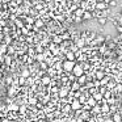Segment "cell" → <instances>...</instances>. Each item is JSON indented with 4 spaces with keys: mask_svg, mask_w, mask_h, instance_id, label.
<instances>
[{
    "mask_svg": "<svg viewBox=\"0 0 122 122\" xmlns=\"http://www.w3.org/2000/svg\"><path fill=\"white\" fill-rule=\"evenodd\" d=\"M77 64V62H71V61H64L63 62V70L67 72V74H71L74 71L75 66Z\"/></svg>",
    "mask_w": 122,
    "mask_h": 122,
    "instance_id": "1",
    "label": "cell"
},
{
    "mask_svg": "<svg viewBox=\"0 0 122 122\" xmlns=\"http://www.w3.org/2000/svg\"><path fill=\"white\" fill-rule=\"evenodd\" d=\"M72 74H74L76 77H80V76H83V75H85V71H84V68H83L81 64L77 63L76 66H75V68H74V71H72Z\"/></svg>",
    "mask_w": 122,
    "mask_h": 122,
    "instance_id": "2",
    "label": "cell"
},
{
    "mask_svg": "<svg viewBox=\"0 0 122 122\" xmlns=\"http://www.w3.org/2000/svg\"><path fill=\"white\" fill-rule=\"evenodd\" d=\"M109 8H110V7H109V4L104 3L102 0H101V1H98L97 5H96V9H97V11H101V12L106 11V9H109Z\"/></svg>",
    "mask_w": 122,
    "mask_h": 122,
    "instance_id": "3",
    "label": "cell"
},
{
    "mask_svg": "<svg viewBox=\"0 0 122 122\" xmlns=\"http://www.w3.org/2000/svg\"><path fill=\"white\" fill-rule=\"evenodd\" d=\"M50 37L53 38V42L55 43V45H59V46H61L62 43H63V40H62V37H61L59 34H54V33H51Z\"/></svg>",
    "mask_w": 122,
    "mask_h": 122,
    "instance_id": "4",
    "label": "cell"
},
{
    "mask_svg": "<svg viewBox=\"0 0 122 122\" xmlns=\"http://www.w3.org/2000/svg\"><path fill=\"white\" fill-rule=\"evenodd\" d=\"M71 106H72V110H74V112H76V110H80V109L83 108L81 102H80V101L77 100V98H74V101H72Z\"/></svg>",
    "mask_w": 122,
    "mask_h": 122,
    "instance_id": "5",
    "label": "cell"
},
{
    "mask_svg": "<svg viewBox=\"0 0 122 122\" xmlns=\"http://www.w3.org/2000/svg\"><path fill=\"white\" fill-rule=\"evenodd\" d=\"M51 81H53V79H51L49 75H46V76H43L42 79H41V84H42L43 87H50Z\"/></svg>",
    "mask_w": 122,
    "mask_h": 122,
    "instance_id": "6",
    "label": "cell"
},
{
    "mask_svg": "<svg viewBox=\"0 0 122 122\" xmlns=\"http://www.w3.org/2000/svg\"><path fill=\"white\" fill-rule=\"evenodd\" d=\"M8 54V45L5 42H0V55H7Z\"/></svg>",
    "mask_w": 122,
    "mask_h": 122,
    "instance_id": "7",
    "label": "cell"
},
{
    "mask_svg": "<svg viewBox=\"0 0 122 122\" xmlns=\"http://www.w3.org/2000/svg\"><path fill=\"white\" fill-rule=\"evenodd\" d=\"M34 25H36L37 28H40V29H45V28L47 26V24H46V22L43 21L42 19H37V20H36V24H34Z\"/></svg>",
    "mask_w": 122,
    "mask_h": 122,
    "instance_id": "8",
    "label": "cell"
},
{
    "mask_svg": "<svg viewBox=\"0 0 122 122\" xmlns=\"http://www.w3.org/2000/svg\"><path fill=\"white\" fill-rule=\"evenodd\" d=\"M38 102H40V98H38L37 96H29V105L37 106Z\"/></svg>",
    "mask_w": 122,
    "mask_h": 122,
    "instance_id": "9",
    "label": "cell"
},
{
    "mask_svg": "<svg viewBox=\"0 0 122 122\" xmlns=\"http://www.w3.org/2000/svg\"><path fill=\"white\" fill-rule=\"evenodd\" d=\"M75 43H76V46L80 49V50H81V49H85V45H87V42H85V40H83V38H80V40H77Z\"/></svg>",
    "mask_w": 122,
    "mask_h": 122,
    "instance_id": "10",
    "label": "cell"
},
{
    "mask_svg": "<svg viewBox=\"0 0 122 122\" xmlns=\"http://www.w3.org/2000/svg\"><path fill=\"white\" fill-rule=\"evenodd\" d=\"M61 37H62V40H63V41H71V38H72V34L68 32V30H67V32H64L63 34L61 36Z\"/></svg>",
    "mask_w": 122,
    "mask_h": 122,
    "instance_id": "11",
    "label": "cell"
},
{
    "mask_svg": "<svg viewBox=\"0 0 122 122\" xmlns=\"http://www.w3.org/2000/svg\"><path fill=\"white\" fill-rule=\"evenodd\" d=\"M84 12H85V11H84L83 8H77L72 15H74L75 17H83V16H84Z\"/></svg>",
    "mask_w": 122,
    "mask_h": 122,
    "instance_id": "12",
    "label": "cell"
},
{
    "mask_svg": "<svg viewBox=\"0 0 122 122\" xmlns=\"http://www.w3.org/2000/svg\"><path fill=\"white\" fill-rule=\"evenodd\" d=\"M112 118H113V122H122V114L118 112L114 116H112Z\"/></svg>",
    "mask_w": 122,
    "mask_h": 122,
    "instance_id": "13",
    "label": "cell"
},
{
    "mask_svg": "<svg viewBox=\"0 0 122 122\" xmlns=\"http://www.w3.org/2000/svg\"><path fill=\"white\" fill-rule=\"evenodd\" d=\"M88 105H91L93 108V106H96V105H98V102H97V100H96L93 96H91L89 98H88Z\"/></svg>",
    "mask_w": 122,
    "mask_h": 122,
    "instance_id": "14",
    "label": "cell"
},
{
    "mask_svg": "<svg viewBox=\"0 0 122 122\" xmlns=\"http://www.w3.org/2000/svg\"><path fill=\"white\" fill-rule=\"evenodd\" d=\"M92 17H93L92 12H91V11H85L84 12V16H83V20H84V21H87V20H91Z\"/></svg>",
    "mask_w": 122,
    "mask_h": 122,
    "instance_id": "15",
    "label": "cell"
},
{
    "mask_svg": "<svg viewBox=\"0 0 122 122\" xmlns=\"http://www.w3.org/2000/svg\"><path fill=\"white\" fill-rule=\"evenodd\" d=\"M40 70H43V71H47L49 70V64L46 63V61L42 62V63H40Z\"/></svg>",
    "mask_w": 122,
    "mask_h": 122,
    "instance_id": "16",
    "label": "cell"
},
{
    "mask_svg": "<svg viewBox=\"0 0 122 122\" xmlns=\"http://www.w3.org/2000/svg\"><path fill=\"white\" fill-rule=\"evenodd\" d=\"M80 50V49L79 47H77V46H76V43H72V45L71 46H70V51H72V53H77V51H79Z\"/></svg>",
    "mask_w": 122,
    "mask_h": 122,
    "instance_id": "17",
    "label": "cell"
},
{
    "mask_svg": "<svg viewBox=\"0 0 122 122\" xmlns=\"http://www.w3.org/2000/svg\"><path fill=\"white\" fill-rule=\"evenodd\" d=\"M97 21H98V24H100V25H105L106 22H108V17H100Z\"/></svg>",
    "mask_w": 122,
    "mask_h": 122,
    "instance_id": "18",
    "label": "cell"
},
{
    "mask_svg": "<svg viewBox=\"0 0 122 122\" xmlns=\"http://www.w3.org/2000/svg\"><path fill=\"white\" fill-rule=\"evenodd\" d=\"M84 20H83V17H75L74 19V24H80V22H83Z\"/></svg>",
    "mask_w": 122,
    "mask_h": 122,
    "instance_id": "19",
    "label": "cell"
},
{
    "mask_svg": "<svg viewBox=\"0 0 122 122\" xmlns=\"http://www.w3.org/2000/svg\"><path fill=\"white\" fill-rule=\"evenodd\" d=\"M117 5H118V0H112L110 4H109V7H110V8H113V7H117Z\"/></svg>",
    "mask_w": 122,
    "mask_h": 122,
    "instance_id": "20",
    "label": "cell"
},
{
    "mask_svg": "<svg viewBox=\"0 0 122 122\" xmlns=\"http://www.w3.org/2000/svg\"><path fill=\"white\" fill-rule=\"evenodd\" d=\"M93 84H95V87L100 88V87H101V80H97V79H95V80H93Z\"/></svg>",
    "mask_w": 122,
    "mask_h": 122,
    "instance_id": "21",
    "label": "cell"
},
{
    "mask_svg": "<svg viewBox=\"0 0 122 122\" xmlns=\"http://www.w3.org/2000/svg\"><path fill=\"white\" fill-rule=\"evenodd\" d=\"M108 91H109V89H108L106 87H100V93H102V95H105Z\"/></svg>",
    "mask_w": 122,
    "mask_h": 122,
    "instance_id": "22",
    "label": "cell"
},
{
    "mask_svg": "<svg viewBox=\"0 0 122 122\" xmlns=\"http://www.w3.org/2000/svg\"><path fill=\"white\" fill-rule=\"evenodd\" d=\"M102 1H104V3H106V4H110L112 0H102Z\"/></svg>",
    "mask_w": 122,
    "mask_h": 122,
    "instance_id": "23",
    "label": "cell"
},
{
    "mask_svg": "<svg viewBox=\"0 0 122 122\" xmlns=\"http://www.w3.org/2000/svg\"><path fill=\"white\" fill-rule=\"evenodd\" d=\"M119 13H121V16H122V9H121V12H119Z\"/></svg>",
    "mask_w": 122,
    "mask_h": 122,
    "instance_id": "24",
    "label": "cell"
}]
</instances>
